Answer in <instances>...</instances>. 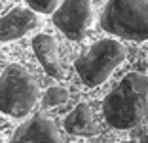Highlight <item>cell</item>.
Returning a JSON list of instances; mask_svg holds the SVG:
<instances>
[{
  "label": "cell",
  "instance_id": "obj_1",
  "mask_svg": "<svg viewBox=\"0 0 148 143\" xmlns=\"http://www.w3.org/2000/svg\"><path fill=\"white\" fill-rule=\"evenodd\" d=\"M103 115L108 126L129 130L148 115V74L133 71L120 80L103 101Z\"/></svg>",
  "mask_w": 148,
  "mask_h": 143
},
{
  "label": "cell",
  "instance_id": "obj_2",
  "mask_svg": "<svg viewBox=\"0 0 148 143\" xmlns=\"http://www.w3.org/2000/svg\"><path fill=\"white\" fill-rule=\"evenodd\" d=\"M101 27L125 40H148V0H108L101 15Z\"/></svg>",
  "mask_w": 148,
  "mask_h": 143
},
{
  "label": "cell",
  "instance_id": "obj_3",
  "mask_svg": "<svg viewBox=\"0 0 148 143\" xmlns=\"http://www.w3.org/2000/svg\"><path fill=\"white\" fill-rule=\"evenodd\" d=\"M40 90L32 74L23 65L12 63L2 73L0 86V107L8 117L23 118L36 107Z\"/></svg>",
  "mask_w": 148,
  "mask_h": 143
},
{
  "label": "cell",
  "instance_id": "obj_4",
  "mask_svg": "<svg viewBox=\"0 0 148 143\" xmlns=\"http://www.w3.org/2000/svg\"><path fill=\"white\" fill-rule=\"evenodd\" d=\"M125 48L114 38H103L76 59V71L86 86H99L123 63Z\"/></svg>",
  "mask_w": 148,
  "mask_h": 143
},
{
  "label": "cell",
  "instance_id": "obj_5",
  "mask_svg": "<svg viewBox=\"0 0 148 143\" xmlns=\"http://www.w3.org/2000/svg\"><path fill=\"white\" fill-rule=\"evenodd\" d=\"M53 25L70 40H82L93 23L91 0H63L51 15Z\"/></svg>",
  "mask_w": 148,
  "mask_h": 143
},
{
  "label": "cell",
  "instance_id": "obj_6",
  "mask_svg": "<svg viewBox=\"0 0 148 143\" xmlns=\"http://www.w3.org/2000/svg\"><path fill=\"white\" fill-rule=\"evenodd\" d=\"M10 143H63V137L51 118L36 115L13 132Z\"/></svg>",
  "mask_w": 148,
  "mask_h": 143
},
{
  "label": "cell",
  "instance_id": "obj_7",
  "mask_svg": "<svg viewBox=\"0 0 148 143\" xmlns=\"http://www.w3.org/2000/svg\"><path fill=\"white\" fill-rule=\"evenodd\" d=\"M36 10L32 8H12L4 17L0 25V38L2 42H12L21 36H25L29 31L36 29L40 25V19L36 15Z\"/></svg>",
  "mask_w": 148,
  "mask_h": 143
},
{
  "label": "cell",
  "instance_id": "obj_8",
  "mask_svg": "<svg viewBox=\"0 0 148 143\" xmlns=\"http://www.w3.org/2000/svg\"><path fill=\"white\" fill-rule=\"evenodd\" d=\"M32 50H34L36 59L42 63L44 71L51 78H63L65 69L59 61V46L57 40L48 33H40L32 38Z\"/></svg>",
  "mask_w": 148,
  "mask_h": 143
},
{
  "label": "cell",
  "instance_id": "obj_9",
  "mask_svg": "<svg viewBox=\"0 0 148 143\" xmlns=\"http://www.w3.org/2000/svg\"><path fill=\"white\" fill-rule=\"evenodd\" d=\"M65 130L72 135H95L99 132V124L95 120L91 107L87 103H80L66 115L65 122Z\"/></svg>",
  "mask_w": 148,
  "mask_h": 143
},
{
  "label": "cell",
  "instance_id": "obj_10",
  "mask_svg": "<svg viewBox=\"0 0 148 143\" xmlns=\"http://www.w3.org/2000/svg\"><path fill=\"white\" fill-rule=\"evenodd\" d=\"M69 101V90L63 86H51L46 90V94H44L42 97V105L46 109L49 107H57V105H63Z\"/></svg>",
  "mask_w": 148,
  "mask_h": 143
},
{
  "label": "cell",
  "instance_id": "obj_11",
  "mask_svg": "<svg viewBox=\"0 0 148 143\" xmlns=\"http://www.w3.org/2000/svg\"><path fill=\"white\" fill-rule=\"evenodd\" d=\"M32 10L38 13H53L57 10V2L59 0H25Z\"/></svg>",
  "mask_w": 148,
  "mask_h": 143
},
{
  "label": "cell",
  "instance_id": "obj_12",
  "mask_svg": "<svg viewBox=\"0 0 148 143\" xmlns=\"http://www.w3.org/2000/svg\"><path fill=\"white\" fill-rule=\"evenodd\" d=\"M140 143H148V137H143V139H140Z\"/></svg>",
  "mask_w": 148,
  "mask_h": 143
},
{
  "label": "cell",
  "instance_id": "obj_13",
  "mask_svg": "<svg viewBox=\"0 0 148 143\" xmlns=\"http://www.w3.org/2000/svg\"><path fill=\"white\" fill-rule=\"evenodd\" d=\"M120 143H137V141H133V139H129V141H120Z\"/></svg>",
  "mask_w": 148,
  "mask_h": 143
}]
</instances>
